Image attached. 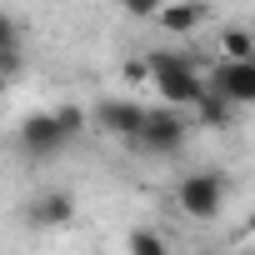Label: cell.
Here are the masks:
<instances>
[{"label": "cell", "instance_id": "obj_1", "mask_svg": "<svg viewBox=\"0 0 255 255\" xmlns=\"http://www.w3.org/2000/svg\"><path fill=\"white\" fill-rule=\"evenodd\" d=\"M225 200H230V185H225L220 170H190V175H180V185H175V205H180V215H190V220H215V215L225 210Z\"/></svg>", "mask_w": 255, "mask_h": 255}, {"label": "cell", "instance_id": "obj_2", "mask_svg": "<svg viewBox=\"0 0 255 255\" xmlns=\"http://www.w3.org/2000/svg\"><path fill=\"white\" fill-rule=\"evenodd\" d=\"M185 135H190V120L180 115V110H145V125H140V135H135V145L145 150V155H180V145H185Z\"/></svg>", "mask_w": 255, "mask_h": 255}, {"label": "cell", "instance_id": "obj_3", "mask_svg": "<svg viewBox=\"0 0 255 255\" xmlns=\"http://www.w3.org/2000/svg\"><path fill=\"white\" fill-rule=\"evenodd\" d=\"M150 80H155V90H160L165 110L190 115V110L205 100V75H200V65H195V60H190V65H175V70H160V75H150Z\"/></svg>", "mask_w": 255, "mask_h": 255}, {"label": "cell", "instance_id": "obj_4", "mask_svg": "<svg viewBox=\"0 0 255 255\" xmlns=\"http://www.w3.org/2000/svg\"><path fill=\"white\" fill-rule=\"evenodd\" d=\"M65 145H70V140H65L60 125H55V110H30V115L20 120V150H25L30 160H55Z\"/></svg>", "mask_w": 255, "mask_h": 255}, {"label": "cell", "instance_id": "obj_5", "mask_svg": "<svg viewBox=\"0 0 255 255\" xmlns=\"http://www.w3.org/2000/svg\"><path fill=\"white\" fill-rule=\"evenodd\" d=\"M205 90L220 95L225 105H255V60H250V65H230V60H220V65L205 75Z\"/></svg>", "mask_w": 255, "mask_h": 255}, {"label": "cell", "instance_id": "obj_6", "mask_svg": "<svg viewBox=\"0 0 255 255\" xmlns=\"http://www.w3.org/2000/svg\"><path fill=\"white\" fill-rule=\"evenodd\" d=\"M90 120L100 125L105 135H120V140H135L140 135V125H145V105L140 100H100L95 110H90Z\"/></svg>", "mask_w": 255, "mask_h": 255}, {"label": "cell", "instance_id": "obj_7", "mask_svg": "<svg viewBox=\"0 0 255 255\" xmlns=\"http://www.w3.org/2000/svg\"><path fill=\"white\" fill-rule=\"evenodd\" d=\"M25 220H30L35 230H60V225L75 220V195H70V190H40V195H30Z\"/></svg>", "mask_w": 255, "mask_h": 255}, {"label": "cell", "instance_id": "obj_8", "mask_svg": "<svg viewBox=\"0 0 255 255\" xmlns=\"http://www.w3.org/2000/svg\"><path fill=\"white\" fill-rule=\"evenodd\" d=\"M205 20H210V5H190V0H180V5H155V15H150V25L160 35H175V40L195 35Z\"/></svg>", "mask_w": 255, "mask_h": 255}, {"label": "cell", "instance_id": "obj_9", "mask_svg": "<svg viewBox=\"0 0 255 255\" xmlns=\"http://www.w3.org/2000/svg\"><path fill=\"white\" fill-rule=\"evenodd\" d=\"M220 60H230V65H250V60H255V35H250L245 25H230V30L220 35Z\"/></svg>", "mask_w": 255, "mask_h": 255}, {"label": "cell", "instance_id": "obj_10", "mask_svg": "<svg viewBox=\"0 0 255 255\" xmlns=\"http://www.w3.org/2000/svg\"><path fill=\"white\" fill-rule=\"evenodd\" d=\"M190 115L205 125V130H225V125H235V105H225V100H220V95H210V90H205V100H200Z\"/></svg>", "mask_w": 255, "mask_h": 255}, {"label": "cell", "instance_id": "obj_11", "mask_svg": "<svg viewBox=\"0 0 255 255\" xmlns=\"http://www.w3.org/2000/svg\"><path fill=\"white\" fill-rule=\"evenodd\" d=\"M125 250H130V255H170L165 235H160V230H150V225H135L130 235H125Z\"/></svg>", "mask_w": 255, "mask_h": 255}, {"label": "cell", "instance_id": "obj_12", "mask_svg": "<svg viewBox=\"0 0 255 255\" xmlns=\"http://www.w3.org/2000/svg\"><path fill=\"white\" fill-rule=\"evenodd\" d=\"M55 125L65 130V140H75L85 125H90V110H80V105H60V110H55Z\"/></svg>", "mask_w": 255, "mask_h": 255}, {"label": "cell", "instance_id": "obj_13", "mask_svg": "<svg viewBox=\"0 0 255 255\" xmlns=\"http://www.w3.org/2000/svg\"><path fill=\"white\" fill-rule=\"evenodd\" d=\"M0 50H25V30L10 10H0Z\"/></svg>", "mask_w": 255, "mask_h": 255}, {"label": "cell", "instance_id": "obj_14", "mask_svg": "<svg viewBox=\"0 0 255 255\" xmlns=\"http://www.w3.org/2000/svg\"><path fill=\"white\" fill-rule=\"evenodd\" d=\"M20 70H25V50H0V80L10 85Z\"/></svg>", "mask_w": 255, "mask_h": 255}, {"label": "cell", "instance_id": "obj_15", "mask_svg": "<svg viewBox=\"0 0 255 255\" xmlns=\"http://www.w3.org/2000/svg\"><path fill=\"white\" fill-rule=\"evenodd\" d=\"M125 10H130V15H145V20H150V15H155V0H130Z\"/></svg>", "mask_w": 255, "mask_h": 255}, {"label": "cell", "instance_id": "obj_16", "mask_svg": "<svg viewBox=\"0 0 255 255\" xmlns=\"http://www.w3.org/2000/svg\"><path fill=\"white\" fill-rule=\"evenodd\" d=\"M250 235H255V215H250Z\"/></svg>", "mask_w": 255, "mask_h": 255}, {"label": "cell", "instance_id": "obj_17", "mask_svg": "<svg viewBox=\"0 0 255 255\" xmlns=\"http://www.w3.org/2000/svg\"><path fill=\"white\" fill-rule=\"evenodd\" d=\"M0 95H5V80H0Z\"/></svg>", "mask_w": 255, "mask_h": 255}]
</instances>
